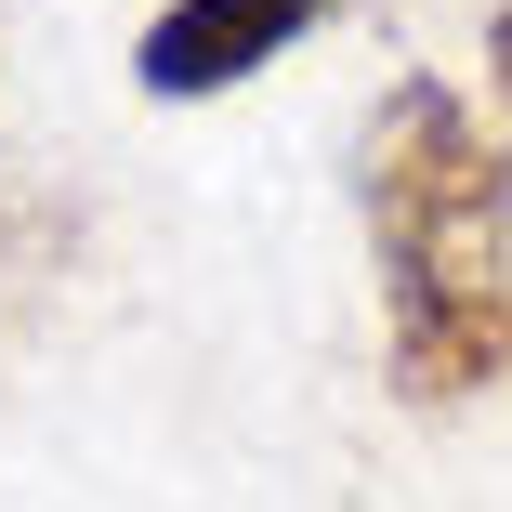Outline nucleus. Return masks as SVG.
<instances>
[{
  "label": "nucleus",
  "mask_w": 512,
  "mask_h": 512,
  "mask_svg": "<svg viewBox=\"0 0 512 512\" xmlns=\"http://www.w3.org/2000/svg\"><path fill=\"white\" fill-rule=\"evenodd\" d=\"M355 211L394 394L407 407L512 394V145L447 79H394L355 145Z\"/></svg>",
  "instance_id": "obj_1"
},
{
  "label": "nucleus",
  "mask_w": 512,
  "mask_h": 512,
  "mask_svg": "<svg viewBox=\"0 0 512 512\" xmlns=\"http://www.w3.org/2000/svg\"><path fill=\"white\" fill-rule=\"evenodd\" d=\"M486 66H499V92H512V0L486 14Z\"/></svg>",
  "instance_id": "obj_3"
},
{
  "label": "nucleus",
  "mask_w": 512,
  "mask_h": 512,
  "mask_svg": "<svg viewBox=\"0 0 512 512\" xmlns=\"http://www.w3.org/2000/svg\"><path fill=\"white\" fill-rule=\"evenodd\" d=\"M329 14H355V0H171V14L132 40V79L158 106H197V92H237L250 66L302 53Z\"/></svg>",
  "instance_id": "obj_2"
}]
</instances>
